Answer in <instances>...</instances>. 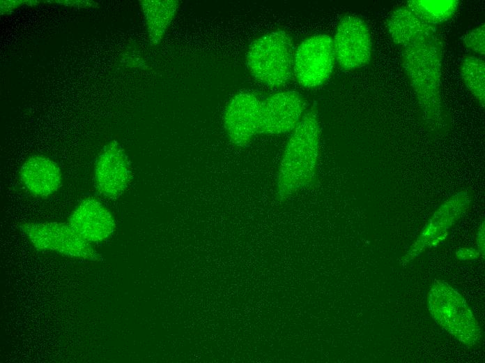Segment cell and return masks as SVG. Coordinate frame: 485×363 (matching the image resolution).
<instances>
[{
	"label": "cell",
	"mask_w": 485,
	"mask_h": 363,
	"mask_svg": "<svg viewBox=\"0 0 485 363\" xmlns=\"http://www.w3.org/2000/svg\"><path fill=\"white\" fill-rule=\"evenodd\" d=\"M443 46L438 33L403 47L401 64L427 123L442 126L440 93Z\"/></svg>",
	"instance_id": "1"
},
{
	"label": "cell",
	"mask_w": 485,
	"mask_h": 363,
	"mask_svg": "<svg viewBox=\"0 0 485 363\" xmlns=\"http://www.w3.org/2000/svg\"><path fill=\"white\" fill-rule=\"evenodd\" d=\"M320 126L316 112H305L288 139L279 163L276 192L286 200L315 179L319 153Z\"/></svg>",
	"instance_id": "2"
},
{
	"label": "cell",
	"mask_w": 485,
	"mask_h": 363,
	"mask_svg": "<svg viewBox=\"0 0 485 363\" xmlns=\"http://www.w3.org/2000/svg\"><path fill=\"white\" fill-rule=\"evenodd\" d=\"M293 42L286 31L279 30L256 39L249 47L246 65L251 75L265 85L277 88L291 77Z\"/></svg>",
	"instance_id": "3"
},
{
	"label": "cell",
	"mask_w": 485,
	"mask_h": 363,
	"mask_svg": "<svg viewBox=\"0 0 485 363\" xmlns=\"http://www.w3.org/2000/svg\"><path fill=\"white\" fill-rule=\"evenodd\" d=\"M429 311L434 320L464 345H475L479 326L463 297L444 281L434 282L428 295Z\"/></svg>",
	"instance_id": "4"
},
{
	"label": "cell",
	"mask_w": 485,
	"mask_h": 363,
	"mask_svg": "<svg viewBox=\"0 0 485 363\" xmlns=\"http://www.w3.org/2000/svg\"><path fill=\"white\" fill-rule=\"evenodd\" d=\"M31 244L38 250L51 251L77 259L98 261L99 253L66 223H24L20 226Z\"/></svg>",
	"instance_id": "5"
},
{
	"label": "cell",
	"mask_w": 485,
	"mask_h": 363,
	"mask_svg": "<svg viewBox=\"0 0 485 363\" xmlns=\"http://www.w3.org/2000/svg\"><path fill=\"white\" fill-rule=\"evenodd\" d=\"M335 57L332 39L325 34L312 36L297 47L293 71L298 82L305 87H316L330 76Z\"/></svg>",
	"instance_id": "6"
},
{
	"label": "cell",
	"mask_w": 485,
	"mask_h": 363,
	"mask_svg": "<svg viewBox=\"0 0 485 363\" xmlns=\"http://www.w3.org/2000/svg\"><path fill=\"white\" fill-rule=\"evenodd\" d=\"M332 44L335 60L344 70L361 68L371 59L372 41L369 29L358 17L347 15L341 20Z\"/></svg>",
	"instance_id": "7"
},
{
	"label": "cell",
	"mask_w": 485,
	"mask_h": 363,
	"mask_svg": "<svg viewBox=\"0 0 485 363\" xmlns=\"http://www.w3.org/2000/svg\"><path fill=\"white\" fill-rule=\"evenodd\" d=\"M94 170L97 191L110 199L120 197L128 187L132 177L128 157L116 140L109 142L102 149Z\"/></svg>",
	"instance_id": "8"
},
{
	"label": "cell",
	"mask_w": 485,
	"mask_h": 363,
	"mask_svg": "<svg viewBox=\"0 0 485 363\" xmlns=\"http://www.w3.org/2000/svg\"><path fill=\"white\" fill-rule=\"evenodd\" d=\"M305 103L294 91H281L261 101L259 135L293 131L304 114Z\"/></svg>",
	"instance_id": "9"
},
{
	"label": "cell",
	"mask_w": 485,
	"mask_h": 363,
	"mask_svg": "<svg viewBox=\"0 0 485 363\" xmlns=\"http://www.w3.org/2000/svg\"><path fill=\"white\" fill-rule=\"evenodd\" d=\"M261 100L251 92H240L228 103L224 126L229 140L236 147L247 145L259 135Z\"/></svg>",
	"instance_id": "10"
},
{
	"label": "cell",
	"mask_w": 485,
	"mask_h": 363,
	"mask_svg": "<svg viewBox=\"0 0 485 363\" xmlns=\"http://www.w3.org/2000/svg\"><path fill=\"white\" fill-rule=\"evenodd\" d=\"M68 223L91 244L107 239L116 229L112 214L93 197L85 198L77 205L70 215Z\"/></svg>",
	"instance_id": "11"
},
{
	"label": "cell",
	"mask_w": 485,
	"mask_h": 363,
	"mask_svg": "<svg viewBox=\"0 0 485 363\" xmlns=\"http://www.w3.org/2000/svg\"><path fill=\"white\" fill-rule=\"evenodd\" d=\"M470 202L465 192H459L444 202L433 214L406 257H416L425 248L436 246L445 238L447 230L461 216Z\"/></svg>",
	"instance_id": "12"
},
{
	"label": "cell",
	"mask_w": 485,
	"mask_h": 363,
	"mask_svg": "<svg viewBox=\"0 0 485 363\" xmlns=\"http://www.w3.org/2000/svg\"><path fill=\"white\" fill-rule=\"evenodd\" d=\"M20 176L25 188L33 195L42 198L56 192L62 181L59 165L40 155L28 158L21 168Z\"/></svg>",
	"instance_id": "13"
},
{
	"label": "cell",
	"mask_w": 485,
	"mask_h": 363,
	"mask_svg": "<svg viewBox=\"0 0 485 363\" xmlns=\"http://www.w3.org/2000/svg\"><path fill=\"white\" fill-rule=\"evenodd\" d=\"M392 41L403 47L437 33L436 26L426 23L407 6L394 10L387 23Z\"/></svg>",
	"instance_id": "14"
},
{
	"label": "cell",
	"mask_w": 485,
	"mask_h": 363,
	"mask_svg": "<svg viewBox=\"0 0 485 363\" xmlns=\"http://www.w3.org/2000/svg\"><path fill=\"white\" fill-rule=\"evenodd\" d=\"M145 17L146 26L150 43L158 44L162 39L167 28L179 6L176 0L139 1Z\"/></svg>",
	"instance_id": "15"
},
{
	"label": "cell",
	"mask_w": 485,
	"mask_h": 363,
	"mask_svg": "<svg viewBox=\"0 0 485 363\" xmlns=\"http://www.w3.org/2000/svg\"><path fill=\"white\" fill-rule=\"evenodd\" d=\"M405 6L426 23L436 26L454 16L459 6V1L410 0Z\"/></svg>",
	"instance_id": "16"
},
{
	"label": "cell",
	"mask_w": 485,
	"mask_h": 363,
	"mask_svg": "<svg viewBox=\"0 0 485 363\" xmlns=\"http://www.w3.org/2000/svg\"><path fill=\"white\" fill-rule=\"evenodd\" d=\"M462 80L478 103L484 108L485 100V63L481 58L466 56L461 63Z\"/></svg>",
	"instance_id": "17"
},
{
	"label": "cell",
	"mask_w": 485,
	"mask_h": 363,
	"mask_svg": "<svg viewBox=\"0 0 485 363\" xmlns=\"http://www.w3.org/2000/svg\"><path fill=\"white\" fill-rule=\"evenodd\" d=\"M485 26L482 24L467 33L463 38V43L471 51L484 56Z\"/></svg>",
	"instance_id": "18"
},
{
	"label": "cell",
	"mask_w": 485,
	"mask_h": 363,
	"mask_svg": "<svg viewBox=\"0 0 485 363\" xmlns=\"http://www.w3.org/2000/svg\"><path fill=\"white\" fill-rule=\"evenodd\" d=\"M1 14H10L13 10L17 8L18 6L23 3H25V1H1Z\"/></svg>",
	"instance_id": "19"
},
{
	"label": "cell",
	"mask_w": 485,
	"mask_h": 363,
	"mask_svg": "<svg viewBox=\"0 0 485 363\" xmlns=\"http://www.w3.org/2000/svg\"><path fill=\"white\" fill-rule=\"evenodd\" d=\"M57 3L79 8L95 7L97 3L91 1H54Z\"/></svg>",
	"instance_id": "20"
},
{
	"label": "cell",
	"mask_w": 485,
	"mask_h": 363,
	"mask_svg": "<svg viewBox=\"0 0 485 363\" xmlns=\"http://www.w3.org/2000/svg\"><path fill=\"white\" fill-rule=\"evenodd\" d=\"M456 255L459 256V259L461 258L463 260H468L476 258L478 257L479 254L477 251L474 249H468L467 248H464L460 249L457 252Z\"/></svg>",
	"instance_id": "21"
},
{
	"label": "cell",
	"mask_w": 485,
	"mask_h": 363,
	"mask_svg": "<svg viewBox=\"0 0 485 363\" xmlns=\"http://www.w3.org/2000/svg\"><path fill=\"white\" fill-rule=\"evenodd\" d=\"M477 242H478V247L479 250L480 251L482 254H484V223L482 225H481L480 229L479 230V232L477 234Z\"/></svg>",
	"instance_id": "22"
}]
</instances>
